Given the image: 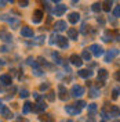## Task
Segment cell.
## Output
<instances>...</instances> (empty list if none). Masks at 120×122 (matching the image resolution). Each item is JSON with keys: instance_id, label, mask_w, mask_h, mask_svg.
<instances>
[{"instance_id": "obj_1", "label": "cell", "mask_w": 120, "mask_h": 122, "mask_svg": "<svg viewBox=\"0 0 120 122\" xmlns=\"http://www.w3.org/2000/svg\"><path fill=\"white\" fill-rule=\"evenodd\" d=\"M83 94H84V87L80 86V85H73L72 86V89H70V96L72 97H82Z\"/></svg>"}, {"instance_id": "obj_2", "label": "cell", "mask_w": 120, "mask_h": 122, "mask_svg": "<svg viewBox=\"0 0 120 122\" xmlns=\"http://www.w3.org/2000/svg\"><path fill=\"white\" fill-rule=\"evenodd\" d=\"M90 51L94 54L95 57H99V56L104 54V49H102L99 45H91L90 46Z\"/></svg>"}, {"instance_id": "obj_3", "label": "cell", "mask_w": 120, "mask_h": 122, "mask_svg": "<svg viewBox=\"0 0 120 122\" xmlns=\"http://www.w3.org/2000/svg\"><path fill=\"white\" fill-rule=\"evenodd\" d=\"M0 114H1V117H4V118H13L11 110L7 106H4V104H0Z\"/></svg>"}, {"instance_id": "obj_4", "label": "cell", "mask_w": 120, "mask_h": 122, "mask_svg": "<svg viewBox=\"0 0 120 122\" xmlns=\"http://www.w3.org/2000/svg\"><path fill=\"white\" fill-rule=\"evenodd\" d=\"M119 53L120 51L117 50V49H112L111 51H108V53L105 54V62H111V61H112Z\"/></svg>"}, {"instance_id": "obj_5", "label": "cell", "mask_w": 120, "mask_h": 122, "mask_svg": "<svg viewBox=\"0 0 120 122\" xmlns=\"http://www.w3.org/2000/svg\"><path fill=\"white\" fill-rule=\"evenodd\" d=\"M64 13H66V6H65V4H58V6H55L54 14L57 15V17H61Z\"/></svg>"}, {"instance_id": "obj_6", "label": "cell", "mask_w": 120, "mask_h": 122, "mask_svg": "<svg viewBox=\"0 0 120 122\" xmlns=\"http://www.w3.org/2000/svg\"><path fill=\"white\" fill-rule=\"evenodd\" d=\"M65 111H66L69 115H77V114H80L82 110H79V108L75 107V104H73V106H66L65 107Z\"/></svg>"}, {"instance_id": "obj_7", "label": "cell", "mask_w": 120, "mask_h": 122, "mask_svg": "<svg viewBox=\"0 0 120 122\" xmlns=\"http://www.w3.org/2000/svg\"><path fill=\"white\" fill-rule=\"evenodd\" d=\"M55 42H57V45L60 46L61 49H66L68 46V40L66 38H64V36H57V39H55Z\"/></svg>"}, {"instance_id": "obj_8", "label": "cell", "mask_w": 120, "mask_h": 122, "mask_svg": "<svg viewBox=\"0 0 120 122\" xmlns=\"http://www.w3.org/2000/svg\"><path fill=\"white\" fill-rule=\"evenodd\" d=\"M108 71L104 68H101L99 71H98V82H105L106 79H108Z\"/></svg>"}, {"instance_id": "obj_9", "label": "cell", "mask_w": 120, "mask_h": 122, "mask_svg": "<svg viewBox=\"0 0 120 122\" xmlns=\"http://www.w3.org/2000/svg\"><path fill=\"white\" fill-rule=\"evenodd\" d=\"M70 62L73 64V65H76V67H82V64H83V61H82V58L77 56V54H72L70 56Z\"/></svg>"}, {"instance_id": "obj_10", "label": "cell", "mask_w": 120, "mask_h": 122, "mask_svg": "<svg viewBox=\"0 0 120 122\" xmlns=\"http://www.w3.org/2000/svg\"><path fill=\"white\" fill-rule=\"evenodd\" d=\"M68 28V25H66V22L65 21H57V22L54 24V29L55 30H58V32H61V30H65Z\"/></svg>"}, {"instance_id": "obj_11", "label": "cell", "mask_w": 120, "mask_h": 122, "mask_svg": "<svg viewBox=\"0 0 120 122\" xmlns=\"http://www.w3.org/2000/svg\"><path fill=\"white\" fill-rule=\"evenodd\" d=\"M21 35L25 36V38H32V36H33V29L29 28V26H22V29H21Z\"/></svg>"}, {"instance_id": "obj_12", "label": "cell", "mask_w": 120, "mask_h": 122, "mask_svg": "<svg viewBox=\"0 0 120 122\" xmlns=\"http://www.w3.org/2000/svg\"><path fill=\"white\" fill-rule=\"evenodd\" d=\"M58 92H60V99L61 100L68 99V92H66V89H65L64 85H60V86H58Z\"/></svg>"}, {"instance_id": "obj_13", "label": "cell", "mask_w": 120, "mask_h": 122, "mask_svg": "<svg viewBox=\"0 0 120 122\" xmlns=\"http://www.w3.org/2000/svg\"><path fill=\"white\" fill-rule=\"evenodd\" d=\"M0 82H1L3 85H6V86H7V85L13 83V78H11V75H6V74H4V75L0 76Z\"/></svg>"}, {"instance_id": "obj_14", "label": "cell", "mask_w": 120, "mask_h": 122, "mask_svg": "<svg viewBox=\"0 0 120 122\" xmlns=\"http://www.w3.org/2000/svg\"><path fill=\"white\" fill-rule=\"evenodd\" d=\"M42 17H43V11H42V10H36L32 20H33V22L35 24H39L40 21H42Z\"/></svg>"}, {"instance_id": "obj_15", "label": "cell", "mask_w": 120, "mask_h": 122, "mask_svg": "<svg viewBox=\"0 0 120 122\" xmlns=\"http://www.w3.org/2000/svg\"><path fill=\"white\" fill-rule=\"evenodd\" d=\"M68 20H69V22L70 24H77L79 22V20H80V15L77 14V13H70L69 17H68Z\"/></svg>"}, {"instance_id": "obj_16", "label": "cell", "mask_w": 120, "mask_h": 122, "mask_svg": "<svg viewBox=\"0 0 120 122\" xmlns=\"http://www.w3.org/2000/svg\"><path fill=\"white\" fill-rule=\"evenodd\" d=\"M77 29L76 28H69L68 29V36H69V39H72V40H77Z\"/></svg>"}, {"instance_id": "obj_17", "label": "cell", "mask_w": 120, "mask_h": 122, "mask_svg": "<svg viewBox=\"0 0 120 122\" xmlns=\"http://www.w3.org/2000/svg\"><path fill=\"white\" fill-rule=\"evenodd\" d=\"M30 111H33V106H32V103H29V101H26V103L23 104L22 112H23V114H29Z\"/></svg>"}, {"instance_id": "obj_18", "label": "cell", "mask_w": 120, "mask_h": 122, "mask_svg": "<svg viewBox=\"0 0 120 122\" xmlns=\"http://www.w3.org/2000/svg\"><path fill=\"white\" fill-rule=\"evenodd\" d=\"M46 104L44 103H37V104H36V106L33 107V111H35V112H42V111H44L46 110Z\"/></svg>"}, {"instance_id": "obj_19", "label": "cell", "mask_w": 120, "mask_h": 122, "mask_svg": "<svg viewBox=\"0 0 120 122\" xmlns=\"http://www.w3.org/2000/svg\"><path fill=\"white\" fill-rule=\"evenodd\" d=\"M120 108L117 106H111V117H119Z\"/></svg>"}, {"instance_id": "obj_20", "label": "cell", "mask_w": 120, "mask_h": 122, "mask_svg": "<svg viewBox=\"0 0 120 122\" xmlns=\"http://www.w3.org/2000/svg\"><path fill=\"white\" fill-rule=\"evenodd\" d=\"M79 75L82 76V78H90L92 75V72H91L90 69H80L79 71Z\"/></svg>"}, {"instance_id": "obj_21", "label": "cell", "mask_w": 120, "mask_h": 122, "mask_svg": "<svg viewBox=\"0 0 120 122\" xmlns=\"http://www.w3.org/2000/svg\"><path fill=\"white\" fill-rule=\"evenodd\" d=\"M0 39H3V40H11V35H10V33H7V32H6V30H1V32H0Z\"/></svg>"}, {"instance_id": "obj_22", "label": "cell", "mask_w": 120, "mask_h": 122, "mask_svg": "<svg viewBox=\"0 0 120 122\" xmlns=\"http://www.w3.org/2000/svg\"><path fill=\"white\" fill-rule=\"evenodd\" d=\"M82 57L84 58V61H90L91 60V53L88 51V50H83Z\"/></svg>"}, {"instance_id": "obj_23", "label": "cell", "mask_w": 120, "mask_h": 122, "mask_svg": "<svg viewBox=\"0 0 120 122\" xmlns=\"http://www.w3.org/2000/svg\"><path fill=\"white\" fill-rule=\"evenodd\" d=\"M91 10H92L94 13H99V11H101V4H99V3H94L92 7H91Z\"/></svg>"}, {"instance_id": "obj_24", "label": "cell", "mask_w": 120, "mask_h": 122, "mask_svg": "<svg viewBox=\"0 0 120 122\" xmlns=\"http://www.w3.org/2000/svg\"><path fill=\"white\" fill-rule=\"evenodd\" d=\"M86 106H87V104H86V101H83V100H79V101H77V103L75 104V107H77L79 110H82V108H84Z\"/></svg>"}, {"instance_id": "obj_25", "label": "cell", "mask_w": 120, "mask_h": 122, "mask_svg": "<svg viewBox=\"0 0 120 122\" xmlns=\"http://www.w3.org/2000/svg\"><path fill=\"white\" fill-rule=\"evenodd\" d=\"M101 6H104L102 8H104L105 11H109V10H111V6H112V3H111V1H104Z\"/></svg>"}, {"instance_id": "obj_26", "label": "cell", "mask_w": 120, "mask_h": 122, "mask_svg": "<svg viewBox=\"0 0 120 122\" xmlns=\"http://www.w3.org/2000/svg\"><path fill=\"white\" fill-rule=\"evenodd\" d=\"M42 121L43 122H54V118H53V115H44L42 118Z\"/></svg>"}, {"instance_id": "obj_27", "label": "cell", "mask_w": 120, "mask_h": 122, "mask_svg": "<svg viewBox=\"0 0 120 122\" xmlns=\"http://www.w3.org/2000/svg\"><path fill=\"white\" fill-rule=\"evenodd\" d=\"M29 96V92L26 90V89H22V90L19 92V97H23V99H26Z\"/></svg>"}, {"instance_id": "obj_28", "label": "cell", "mask_w": 120, "mask_h": 122, "mask_svg": "<svg viewBox=\"0 0 120 122\" xmlns=\"http://www.w3.org/2000/svg\"><path fill=\"white\" fill-rule=\"evenodd\" d=\"M90 96L95 99V97H98V96H99V92H98L97 89H91V90H90Z\"/></svg>"}, {"instance_id": "obj_29", "label": "cell", "mask_w": 120, "mask_h": 122, "mask_svg": "<svg viewBox=\"0 0 120 122\" xmlns=\"http://www.w3.org/2000/svg\"><path fill=\"white\" fill-rule=\"evenodd\" d=\"M88 111H90L91 114H94V112L97 111V104H94V103L90 104V106H88Z\"/></svg>"}, {"instance_id": "obj_30", "label": "cell", "mask_w": 120, "mask_h": 122, "mask_svg": "<svg viewBox=\"0 0 120 122\" xmlns=\"http://www.w3.org/2000/svg\"><path fill=\"white\" fill-rule=\"evenodd\" d=\"M47 100H48V101H54V100H55V93H54V92H50V93L47 94Z\"/></svg>"}, {"instance_id": "obj_31", "label": "cell", "mask_w": 120, "mask_h": 122, "mask_svg": "<svg viewBox=\"0 0 120 122\" xmlns=\"http://www.w3.org/2000/svg\"><path fill=\"white\" fill-rule=\"evenodd\" d=\"M113 15H115V17H120V6H116V7H115Z\"/></svg>"}, {"instance_id": "obj_32", "label": "cell", "mask_w": 120, "mask_h": 122, "mask_svg": "<svg viewBox=\"0 0 120 122\" xmlns=\"http://www.w3.org/2000/svg\"><path fill=\"white\" fill-rule=\"evenodd\" d=\"M120 93V89L119 87H116V89H113V99H117V96H119Z\"/></svg>"}, {"instance_id": "obj_33", "label": "cell", "mask_w": 120, "mask_h": 122, "mask_svg": "<svg viewBox=\"0 0 120 122\" xmlns=\"http://www.w3.org/2000/svg\"><path fill=\"white\" fill-rule=\"evenodd\" d=\"M50 87V83H43V85H40V90H47Z\"/></svg>"}, {"instance_id": "obj_34", "label": "cell", "mask_w": 120, "mask_h": 122, "mask_svg": "<svg viewBox=\"0 0 120 122\" xmlns=\"http://www.w3.org/2000/svg\"><path fill=\"white\" fill-rule=\"evenodd\" d=\"M28 64H29V65H33V67H37V62H35L33 58H29V60H28Z\"/></svg>"}, {"instance_id": "obj_35", "label": "cell", "mask_w": 120, "mask_h": 122, "mask_svg": "<svg viewBox=\"0 0 120 122\" xmlns=\"http://www.w3.org/2000/svg\"><path fill=\"white\" fill-rule=\"evenodd\" d=\"M115 78H116L117 81H120V71H117V72L115 74Z\"/></svg>"}, {"instance_id": "obj_36", "label": "cell", "mask_w": 120, "mask_h": 122, "mask_svg": "<svg viewBox=\"0 0 120 122\" xmlns=\"http://www.w3.org/2000/svg\"><path fill=\"white\" fill-rule=\"evenodd\" d=\"M42 74H43V72H42V71H40V69H35V75H42Z\"/></svg>"}, {"instance_id": "obj_37", "label": "cell", "mask_w": 120, "mask_h": 122, "mask_svg": "<svg viewBox=\"0 0 120 122\" xmlns=\"http://www.w3.org/2000/svg\"><path fill=\"white\" fill-rule=\"evenodd\" d=\"M19 4H21V7H26L28 6V1H21Z\"/></svg>"}, {"instance_id": "obj_38", "label": "cell", "mask_w": 120, "mask_h": 122, "mask_svg": "<svg viewBox=\"0 0 120 122\" xmlns=\"http://www.w3.org/2000/svg\"><path fill=\"white\" fill-rule=\"evenodd\" d=\"M98 22L101 24V25H104V24H105V21H104V20H102L101 17H98Z\"/></svg>"}, {"instance_id": "obj_39", "label": "cell", "mask_w": 120, "mask_h": 122, "mask_svg": "<svg viewBox=\"0 0 120 122\" xmlns=\"http://www.w3.org/2000/svg\"><path fill=\"white\" fill-rule=\"evenodd\" d=\"M6 4H7L6 1H0V7H6Z\"/></svg>"}, {"instance_id": "obj_40", "label": "cell", "mask_w": 120, "mask_h": 122, "mask_svg": "<svg viewBox=\"0 0 120 122\" xmlns=\"http://www.w3.org/2000/svg\"><path fill=\"white\" fill-rule=\"evenodd\" d=\"M88 122H95V121H94V118H92V117H91L90 119H88Z\"/></svg>"}, {"instance_id": "obj_41", "label": "cell", "mask_w": 120, "mask_h": 122, "mask_svg": "<svg viewBox=\"0 0 120 122\" xmlns=\"http://www.w3.org/2000/svg\"><path fill=\"white\" fill-rule=\"evenodd\" d=\"M115 122H120V121H115Z\"/></svg>"}, {"instance_id": "obj_42", "label": "cell", "mask_w": 120, "mask_h": 122, "mask_svg": "<svg viewBox=\"0 0 120 122\" xmlns=\"http://www.w3.org/2000/svg\"><path fill=\"white\" fill-rule=\"evenodd\" d=\"M101 122H105V121H101Z\"/></svg>"}]
</instances>
